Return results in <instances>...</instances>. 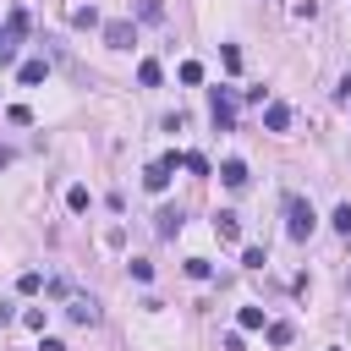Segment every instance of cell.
I'll use <instances>...</instances> for the list:
<instances>
[{
  "mask_svg": "<svg viewBox=\"0 0 351 351\" xmlns=\"http://www.w3.org/2000/svg\"><path fill=\"white\" fill-rule=\"evenodd\" d=\"M313 225H318L313 203H307L302 192H285V236H291V241H307V236H313Z\"/></svg>",
  "mask_w": 351,
  "mask_h": 351,
  "instance_id": "obj_1",
  "label": "cell"
},
{
  "mask_svg": "<svg viewBox=\"0 0 351 351\" xmlns=\"http://www.w3.org/2000/svg\"><path fill=\"white\" fill-rule=\"evenodd\" d=\"M208 115H214V126H219V132H230V126H236V88H214Z\"/></svg>",
  "mask_w": 351,
  "mask_h": 351,
  "instance_id": "obj_2",
  "label": "cell"
},
{
  "mask_svg": "<svg viewBox=\"0 0 351 351\" xmlns=\"http://www.w3.org/2000/svg\"><path fill=\"white\" fill-rule=\"evenodd\" d=\"M66 313H71V324H99V302L93 296H71Z\"/></svg>",
  "mask_w": 351,
  "mask_h": 351,
  "instance_id": "obj_3",
  "label": "cell"
},
{
  "mask_svg": "<svg viewBox=\"0 0 351 351\" xmlns=\"http://www.w3.org/2000/svg\"><path fill=\"white\" fill-rule=\"evenodd\" d=\"M104 44L110 49H132V22H104Z\"/></svg>",
  "mask_w": 351,
  "mask_h": 351,
  "instance_id": "obj_4",
  "label": "cell"
},
{
  "mask_svg": "<svg viewBox=\"0 0 351 351\" xmlns=\"http://www.w3.org/2000/svg\"><path fill=\"white\" fill-rule=\"evenodd\" d=\"M219 181H225L230 192H241V186H247V165H241V159H225V165H219Z\"/></svg>",
  "mask_w": 351,
  "mask_h": 351,
  "instance_id": "obj_5",
  "label": "cell"
},
{
  "mask_svg": "<svg viewBox=\"0 0 351 351\" xmlns=\"http://www.w3.org/2000/svg\"><path fill=\"white\" fill-rule=\"evenodd\" d=\"M214 230H219V241H236V236H241V219H236L230 208H219V214H214Z\"/></svg>",
  "mask_w": 351,
  "mask_h": 351,
  "instance_id": "obj_6",
  "label": "cell"
},
{
  "mask_svg": "<svg viewBox=\"0 0 351 351\" xmlns=\"http://www.w3.org/2000/svg\"><path fill=\"white\" fill-rule=\"evenodd\" d=\"M263 126H269V132H285V126H291V104H269V110H263Z\"/></svg>",
  "mask_w": 351,
  "mask_h": 351,
  "instance_id": "obj_7",
  "label": "cell"
},
{
  "mask_svg": "<svg viewBox=\"0 0 351 351\" xmlns=\"http://www.w3.org/2000/svg\"><path fill=\"white\" fill-rule=\"evenodd\" d=\"M16 77H22V82H44V77H49V66H44V60H22V71H16Z\"/></svg>",
  "mask_w": 351,
  "mask_h": 351,
  "instance_id": "obj_8",
  "label": "cell"
},
{
  "mask_svg": "<svg viewBox=\"0 0 351 351\" xmlns=\"http://www.w3.org/2000/svg\"><path fill=\"white\" fill-rule=\"evenodd\" d=\"M159 77H165L159 60H143V66H137V82H143V88H159Z\"/></svg>",
  "mask_w": 351,
  "mask_h": 351,
  "instance_id": "obj_9",
  "label": "cell"
},
{
  "mask_svg": "<svg viewBox=\"0 0 351 351\" xmlns=\"http://www.w3.org/2000/svg\"><path fill=\"white\" fill-rule=\"evenodd\" d=\"M16 291H22V296H33V291H44V274H38V269H27V274H16Z\"/></svg>",
  "mask_w": 351,
  "mask_h": 351,
  "instance_id": "obj_10",
  "label": "cell"
},
{
  "mask_svg": "<svg viewBox=\"0 0 351 351\" xmlns=\"http://www.w3.org/2000/svg\"><path fill=\"white\" fill-rule=\"evenodd\" d=\"M71 22H77V27H99V11H93V5H71Z\"/></svg>",
  "mask_w": 351,
  "mask_h": 351,
  "instance_id": "obj_11",
  "label": "cell"
},
{
  "mask_svg": "<svg viewBox=\"0 0 351 351\" xmlns=\"http://www.w3.org/2000/svg\"><path fill=\"white\" fill-rule=\"evenodd\" d=\"M181 230V214L176 208H159V236H176Z\"/></svg>",
  "mask_w": 351,
  "mask_h": 351,
  "instance_id": "obj_12",
  "label": "cell"
},
{
  "mask_svg": "<svg viewBox=\"0 0 351 351\" xmlns=\"http://www.w3.org/2000/svg\"><path fill=\"white\" fill-rule=\"evenodd\" d=\"M329 225H335V230H340V236H351V203H340V208H335V214H329Z\"/></svg>",
  "mask_w": 351,
  "mask_h": 351,
  "instance_id": "obj_13",
  "label": "cell"
},
{
  "mask_svg": "<svg viewBox=\"0 0 351 351\" xmlns=\"http://www.w3.org/2000/svg\"><path fill=\"white\" fill-rule=\"evenodd\" d=\"M181 82L197 88V82H203V66H197V60H181Z\"/></svg>",
  "mask_w": 351,
  "mask_h": 351,
  "instance_id": "obj_14",
  "label": "cell"
},
{
  "mask_svg": "<svg viewBox=\"0 0 351 351\" xmlns=\"http://www.w3.org/2000/svg\"><path fill=\"white\" fill-rule=\"evenodd\" d=\"M181 170H192V176H208V159H203V154H181Z\"/></svg>",
  "mask_w": 351,
  "mask_h": 351,
  "instance_id": "obj_15",
  "label": "cell"
},
{
  "mask_svg": "<svg viewBox=\"0 0 351 351\" xmlns=\"http://www.w3.org/2000/svg\"><path fill=\"white\" fill-rule=\"evenodd\" d=\"M137 16H143V22H159V16H165V5H159V0H143V5H137Z\"/></svg>",
  "mask_w": 351,
  "mask_h": 351,
  "instance_id": "obj_16",
  "label": "cell"
},
{
  "mask_svg": "<svg viewBox=\"0 0 351 351\" xmlns=\"http://www.w3.org/2000/svg\"><path fill=\"white\" fill-rule=\"evenodd\" d=\"M219 60H225V71H241V49H236V44H225V49H219Z\"/></svg>",
  "mask_w": 351,
  "mask_h": 351,
  "instance_id": "obj_17",
  "label": "cell"
},
{
  "mask_svg": "<svg viewBox=\"0 0 351 351\" xmlns=\"http://www.w3.org/2000/svg\"><path fill=\"white\" fill-rule=\"evenodd\" d=\"M186 274H192V280H208L214 269H208V258H186Z\"/></svg>",
  "mask_w": 351,
  "mask_h": 351,
  "instance_id": "obj_18",
  "label": "cell"
},
{
  "mask_svg": "<svg viewBox=\"0 0 351 351\" xmlns=\"http://www.w3.org/2000/svg\"><path fill=\"white\" fill-rule=\"evenodd\" d=\"M241 329H263V307H241Z\"/></svg>",
  "mask_w": 351,
  "mask_h": 351,
  "instance_id": "obj_19",
  "label": "cell"
},
{
  "mask_svg": "<svg viewBox=\"0 0 351 351\" xmlns=\"http://www.w3.org/2000/svg\"><path fill=\"white\" fill-rule=\"evenodd\" d=\"M269 340H274V346H291V324H285V318H280V324H269Z\"/></svg>",
  "mask_w": 351,
  "mask_h": 351,
  "instance_id": "obj_20",
  "label": "cell"
},
{
  "mask_svg": "<svg viewBox=\"0 0 351 351\" xmlns=\"http://www.w3.org/2000/svg\"><path fill=\"white\" fill-rule=\"evenodd\" d=\"M66 203H71V208L82 214V208H88V186H71V192H66Z\"/></svg>",
  "mask_w": 351,
  "mask_h": 351,
  "instance_id": "obj_21",
  "label": "cell"
},
{
  "mask_svg": "<svg viewBox=\"0 0 351 351\" xmlns=\"http://www.w3.org/2000/svg\"><path fill=\"white\" fill-rule=\"evenodd\" d=\"M340 99H351V71H346V77H340Z\"/></svg>",
  "mask_w": 351,
  "mask_h": 351,
  "instance_id": "obj_22",
  "label": "cell"
},
{
  "mask_svg": "<svg viewBox=\"0 0 351 351\" xmlns=\"http://www.w3.org/2000/svg\"><path fill=\"white\" fill-rule=\"evenodd\" d=\"M38 351H66V346L60 340H38Z\"/></svg>",
  "mask_w": 351,
  "mask_h": 351,
  "instance_id": "obj_23",
  "label": "cell"
},
{
  "mask_svg": "<svg viewBox=\"0 0 351 351\" xmlns=\"http://www.w3.org/2000/svg\"><path fill=\"white\" fill-rule=\"evenodd\" d=\"M5 165H11V148H0V170H5Z\"/></svg>",
  "mask_w": 351,
  "mask_h": 351,
  "instance_id": "obj_24",
  "label": "cell"
},
{
  "mask_svg": "<svg viewBox=\"0 0 351 351\" xmlns=\"http://www.w3.org/2000/svg\"><path fill=\"white\" fill-rule=\"evenodd\" d=\"M0 38H5V27H0Z\"/></svg>",
  "mask_w": 351,
  "mask_h": 351,
  "instance_id": "obj_25",
  "label": "cell"
},
{
  "mask_svg": "<svg viewBox=\"0 0 351 351\" xmlns=\"http://www.w3.org/2000/svg\"><path fill=\"white\" fill-rule=\"evenodd\" d=\"M346 291H351V280H346Z\"/></svg>",
  "mask_w": 351,
  "mask_h": 351,
  "instance_id": "obj_26",
  "label": "cell"
}]
</instances>
